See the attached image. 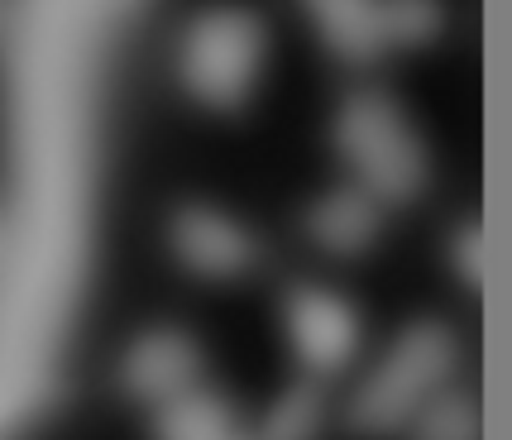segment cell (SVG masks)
<instances>
[{
	"label": "cell",
	"mask_w": 512,
	"mask_h": 440,
	"mask_svg": "<svg viewBox=\"0 0 512 440\" xmlns=\"http://www.w3.org/2000/svg\"><path fill=\"white\" fill-rule=\"evenodd\" d=\"M450 369H455V335L441 321H417L355 393L350 426L364 436H388L407 426L426 397L441 393Z\"/></svg>",
	"instance_id": "cell-1"
},
{
	"label": "cell",
	"mask_w": 512,
	"mask_h": 440,
	"mask_svg": "<svg viewBox=\"0 0 512 440\" xmlns=\"http://www.w3.org/2000/svg\"><path fill=\"white\" fill-rule=\"evenodd\" d=\"M335 144H340L345 163L355 168L359 192H369L374 201L417 197L426 177L422 144L383 96L345 101V110L335 115Z\"/></svg>",
	"instance_id": "cell-2"
},
{
	"label": "cell",
	"mask_w": 512,
	"mask_h": 440,
	"mask_svg": "<svg viewBox=\"0 0 512 440\" xmlns=\"http://www.w3.org/2000/svg\"><path fill=\"white\" fill-rule=\"evenodd\" d=\"M264 63V24L249 10H211L182 39V82L206 106H240Z\"/></svg>",
	"instance_id": "cell-3"
},
{
	"label": "cell",
	"mask_w": 512,
	"mask_h": 440,
	"mask_svg": "<svg viewBox=\"0 0 512 440\" xmlns=\"http://www.w3.org/2000/svg\"><path fill=\"white\" fill-rule=\"evenodd\" d=\"M288 330L312 374H340L359 345V316L326 287H297L288 302Z\"/></svg>",
	"instance_id": "cell-4"
},
{
	"label": "cell",
	"mask_w": 512,
	"mask_h": 440,
	"mask_svg": "<svg viewBox=\"0 0 512 440\" xmlns=\"http://www.w3.org/2000/svg\"><path fill=\"white\" fill-rule=\"evenodd\" d=\"M197 369L201 354L197 345L182 335V330H149L144 340H134L125 364H120V378L139 402H173L178 393L197 388Z\"/></svg>",
	"instance_id": "cell-5"
},
{
	"label": "cell",
	"mask_w": 512,
	"mask_h": 440,
	"mask_svg": "<svg viewBox=\"0 0 512 440\" xmlns=\"http://www.w3.org/2000/svg\"><path fill=\"white\" fill-rule=\"evenodd\" d=\"M173 249L201 278H235L254 264V240L211 206H187L173 220Z\"/></svg>",
	"instance_id": "cell-6"
},
{
	"label": "cell",
	"mask_w": 512,
	"mask_h": 440,
	"mask_svg": "<svg viewBox=\"0 0 512 440\" xmlns=\"http://www.w3.org/2000/svg\"><path fill=\"white\" fill-rule=\"evenodd\" d=\"M307 235L331 254H364L379 235V201L359 187H340L307 211Z\"/></svg>",
	"instance_id": "cell-7"
},
{
	"label": "cell",
	"mask_w": 512,
	"mask_h": 440,
	"mask_svg": "<svg viewBox=\"0 0 512 440\" xmlns=\"http://www.w3.org/2000/svg\"><path fill=\"white\" fill-rule=\"evenodd\" d=\"M302 5L326 48L340 53L345 63H369L383 53L379 0H302Z\"/></svg>",
	"instance_id": "cell-8"
},
{
	"label": "cell",
	"mask_w": 512,
	"mask_h": 440,
	"mask_svg": "<svg viewBox=\"0 0 512 440\" xmlns=\"http://www.w3.org/2000/svg\"><path fill=\"white\" fill-rule=\"evenodd\" d=\"M154 440H240V426L230 417L225 397L206 393V388H187L158 407Z\"/></svg>",
	"instance_id": "cell-9"
},
{
	"label": "cell",
	"mask_w": 512,
	"mask_h": 440,
	"mask_svg": "<svg viewBox=\"0 0 512 440\" xmlns=\"http://www.w3.org/2000/svg\"><path fill=\"white\" fill-rule=\"evenodd\" d=\"M407 431L412 440H479V412L465 393H431Z\"/></svg>",
	"instance_id": "cell-10"
},
{
	"label": "cell",
	"mask_w": 512,
	"mask_h": 440,
	"mask_svg": "<svg viewBox=\"0 0 512 440\" xmlns=\"http://www.w3.org/2000/svg\"><path fill=\"white\" fill-rule=\"evenodd\" d=\"M326 421V407H321V393L312 383H292L288 393L273 402V412L264 421V436L259 440H316Z\"/></svg>",
	"instance_id": "cell-11"
},
{
	"label": "cell",
	"mask_w": 512,
	"mask_h": 440,
	"mask_svg": "<svg viewBox=\"0 0 512 440\" xmlns=\"http://www.w3.org/2000/svg\"><path fill=\"white\" fill-rule=\"evenodd\" d=\"M379 29H383V48L426 44L441 29V5L436 0H379Z\"/></svg>",
	"instance_id": "cell-12"
},
{
	"label": "cell",
	"mask_w": 512,
	"mask_h": 440,
	"mask_svg": "<svg viewBox=\"0 0 512 440\" xmlns=\"http://www.w3.org/2000/svg\"><path fill=\"white\" fill-rule=\"evenodd\" d=\"M455 268H460V278H465L469 287L484 283V235H479L474 225H465L460 240H455Z\"/></svg>",
	"instance_id": "cell-13"
},
{
	"label": "cell",
	"mask_w": 512,
	"mask_h": 440,
	"mask_svg": "<svg viewBox=\"0 0 512 440\" xmlns=\"http://www.w3.org/2000/svg\"><path fill=\"white\" fill-rule=\"evenodd\" d=\"M0 254H5V230H0Z\"/></svg>",
	"instance_id": "cell-14"
}]
</instances>
